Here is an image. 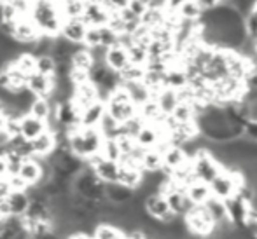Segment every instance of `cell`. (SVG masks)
<instances>
[{
	"label": "cell",
	"instance_id": "6da1fadb",
	"mask_svg": "<svg viewBox=\"0 0 257 239\" xmlns=\"http://www.w3.org/2000/svg\"><path fill=\"white\" fill-rule=\"evenodd\" d=\"M28 18L35 23L41 35L51 39L60 35L63 18H61L58 0H32V9Z\"/></svg>",
	"mask_w": 257,
	"mask_h": 239
},
{
	"label": "cell",
	"instance_id": "7a4b0ae2",
	"mask_svg": "<svg viewBox=\"0 0 257 239\" xmlns=\"http://www.w3.org/2000/svg\"><path fill=\"white\" fill-rule=\"evenodd\" d=\"M67 140L70 154L81 161L100 154L103 143V136L98 128H81V126L67 129Z\"/></svg>",
	"mask_w": 257,
	"mask_h": 239
},
{
	"label": "cell",
	"instance_id": "3957f363",
	"mask_svg": "<svg viewBox=\"0 0 257 239\" xmlns=\"http://www.w3.org/2000/svg\"><path fill=\"white\" fill-rule=\"evenodd\" d=\"M243 183L245 178L238 169H222L208 185L212 197L219 199V201H226V199L236 195Z\"/></svg>",
	"mask_w": 257,
	"mask_h": 239
},
{
	"label": "cell",
	"instance_id": "277c9868",
	"mask_svg": "<svg viewBox=\"0 0 257 239\" xmlns=\"http://www.w3.org/2000/svg\"><path fill=\"white\" fill-rule=\"evenodd\" d=\"M105 110L119 124H124L126 121H130L139 114V108L133 105V101L130 100L128 93L124 91L122 86H119L115 91L110 93V96L105 101Z\"/></svg>",
	"mask_w": 257,
	"mask_h": 239
},
{
	"label": "cell",
	"instance_id": "5b68a950",
	"mask_svg": "<svg viewBox=\"0 0 257 239\" xmlns=\"http://www.w3.org/2000/svg\"><path fill=\"white\" fill-rule=\"evenodd\" d=\"M186 227L191 234H196L201 237H208L215 229V220L210 215V211L206 209V206H191V209L184 216Z\"/></svg>",
	"mask_w": 257,
	"mask_h": 239
},
{
	"label": "cell",
	"instance_id": "8992f818",
	"mask_svg": "<svg viewBox=\"0 0 257 239\" xmlns=\"http://www.w3.org/2000/svg\"><path fill=\"white\" fill-rule=\"evenodd\" d=\"M191 169H193L194 180H200L203 183H210L220 171V164L212 157L208 150H200L193 159H191Z\"/></svg>",
	"mask_w": 257,
	"mask_h": 239
},
{
	"label": "cell",
	"instance_id": "52a82bcc",
	"mask_svg": "<svg viewBox=\"0 0 257 239\" xmlns=\"http://www.w3.org/2000/svg\"><path fill=\"white\" fill-rule=\"evenodd\" d=\"M224 208H226L227 222L234 227H245L247 225V216L250 211V202L243 199L241 195H233V197L224 201Z\"/></svg>",
	"mask_w": 257,
	"mask_h": 239
},
{
	"label": "cell",
	"instance_id": "ba28073f",
	"mask_svg": "<svg viewBox=\"0 0 257 239\" xmlns=\"http://www.w3.org/2000/svg\"><path fill=\"white\" fill-rule=\"evenodd\" d=\"M144 209H146V213L151 218L158 220V222H163V223L175 218V215L170 211L165 195L159 194V192H153V194H149L144 199Z\"/></svg>",
	"mask_w": 257,
	"mask_h": 239
},
{
	"label": "cell",
	"instance_id": "9c48e42d",
	"mask_svg": "<svg viewBox=\"0 0 257 239\" xmlns=\"http://www.w3.org/2000/svg\"><path fill=\"white\" fill-rule=\"evenodd\" d=\"M165 199L168 202L170 211L173 213L175 216H186V213L191 209V201L187 199L186 192H184V187H180L179 183L173 182V187L165 194Z\"/></svg>",
	"mask_w": 257,
	"mask_h": 239
},
{
	"label": "cell",
	"instance_id": "30bf717a",
	"mask_svg": "<svg viewBox=\"0 0 257 239\" xmlns=\"http://www.w3.org/2000/svg\"><path fill=\"white\" fill-rule=\"evenodd\" d=\"M13 39L20 46H32L41 39V32L35 27V23L30 18H21L16 21V28H14Z\"/></svg>",
	"mask_w": 257,
	"mask_h": 239
},
{
	"label": "cell",
	"instance_id": "8fae6325",
	"mask_svg": "<svg viewBox=\"0 0 257 239\" xmlns=\"http://www.w3.org/2000/svg\"><path fill=\"white\" fill-rule=\"evenodd\" d=\"M108 18H110V13H108L103 6L93 4V2H84V11H82L81 20L88 28L89 27H95V28L107 27Z\"/></svg>",
	"mask_w": 257,
	"mask_h": 239
},
{
	"label": "cell",
	"instance_id": "7c38bea8",
	"mask_svg": "<svg viewBox=\"0 0 257 239\" xmlns=\"http://www.w3.org/2000/svg\"><path fill=\"white\" fill-rule=\"evenodd\" d=\"M70 101L74 103V107L79 112H82L86 107L93 105L95 101H98V89L93 82H86V84L75 86L74 93H72Z\"/></svg>",
	"mask_w": 257,
	"mask_h": 239
},
{
	"label": "cell",
	"instance_id": "4fadbf2b",
	"mask_svg": "<svg viewBox=\"0 0 257 239\" xmlns=\"http://www.w3.org/2000/svg\"><path fill=\"white\" fill-rule=\"evenodd\" d=\"M161 155H163V171L166 175H172L175 169L182 168L184 164L189 162V157L182 150V147H177V145H168L161 152Z\"/></svg>",
	"mask_w": 257,
	"mask_h": 239
},
{
	"label": "cell",
	"instance_id": "5bb4252c",
	"mask_svg": "<svg viewBox=\"0 0 257 239\" xmlns=\"http://www.w3.org/2000/svg\"><path fill=\"white\" fill-rule=\"evenodd\" d=\"M86 27L82 23V20H65L63 25H61V30H60V37H63L65 41H68L70 44H75V46H82L84 42V37H86Z\"/></svg>",
	"mask_w": 257,
	"mask_h": 239
},
{
	"label": "cell",
	"instance_id": "9a60e30c",
	"mask_svg": "<svg viewBox=\"0 0 257 239\" xmlns=\"http://www.w3.org/2000/svg\"><path fill=\"white\" fill-rule=\"evenodd\" d=\"M103 63H105V67H107L108 70L119 74V72H122L130 65L128 51L122 48V46H119V44L112 46V48H108L107 51H105Z\"/></svg>",
	"mask_w": 257,
	"mask_h": 239
},
{
	"label": "cell",
	"instance_id": "2e32d148",
	"mask_svg": "<svg viewBox=\"0 0 257 239\" xmlns=\"http://www.w3.org/2000/svg\"><path fill=\"white\" fill-rule=\"evenodd\" d=\"M27 89L35 98H49L54 91V77L32 74L27 79Z\"/></svg>",
	"mask_w": 257,
	"mask_h": 239
},
{
	"label": "cell",
	"instance_id": "e0dca14e",
	"mask_svg": "<svg viewBox=\"0 0 257 239\" xmlns=\"http://www.w3.org/2000/svg\"><path fill=\"white\" fill-rule=\"evenodd\" d=\"M18 175L25 180L28 187H37L41 183L42 178V166H41V157H30L25 159L23 164L20 168Z\"/></svg>",
	"mask_w": 257,
	"mask_h": 239
},
{
	"label": "cell",
	"instance_id": "ac0fdd59",
	"mask_svg": "<svg viewBox=\"0 0 257 239\" xmlns=\"http://www.w3.org/2000/svg\"><path fill=\"white\" fill-rule=\"evenodd\" d=\"M105 112L107 110H105L103 101H100V100L95 101V103L86 107L84 110L81 112V115H79V124H81V128H98Z\"/></svg>",
	"mask_w": 257,
	"mask_h": 239
},
{
	"label": "cell",
	"instance_id": "d6986e66",
	"mask_svg": "<svg viewBox=\"0 0 257 239\" xmlns=\"http://www.w3.org/2000/svg\"><path fill=\"white\" fill-rule=\"evenodd\" d=\"M144 173L140 168L135 166H124L119 164V175H117V183L130 190H137L142 183Z\"/></svg>",
	"mask_w": 257,
	"mask_h": 239
},
{
	"label": "cell",
	"instance_id": "ffe728a7",
	"mask_svg": "<svg viewBox=\"0 0 257 239\" xmlns=\"http://www.w3.org/2000/svg\"><path fill=\"white\" fill-rule=\"evenodd\" d=\"M184 192H186L187 199H189L193 206H203V204H206V202L210 201V199H212L210 185H208V183L200 182V180H194V182H191L189 185L184 189Z\"/></svg>",
	"mask_w": 257,
	"mask_h": 239
},
{
	"label": "cell",
	"instance_id": "44dd1931",
	"mask_svg": "<svg viewBox=\"0 0 257 239\" xmlns=\"http://www.w3.org/2000/svg\"><path fill=\"white\" fill-rule=\"evenodd\" d=\"M30 145L32 150H34V157H48L56 148V136H54L53 131L46 129L42 135H39L35 140H32Z\"/></svg>",
	"mask_w": 257,
	"mask_h": 239
},
{
	"label": "cell",
	"instance_id": "7402d4cb",
	"mask_svg": "<svg viewBox=\"0 0 257 239\" xmlns=\"http://www.w3.org/2000/svg\"><path fill=\"white\" fill-rule=\"evenodd\" d=\"M48 129V126H46V122L39 121V119L32 117V115H23V117L20 119V133L21 136H23L27 142H32V140H35L39 135H42V133Z\"/></svg>",
	"mask_w": 257,
	"mask_h": 239
},
{
	"label": "cell",
	"instance_id": "603a6c76",
	"mask_svg": "<svg viewBox=\"0 0 257 239\" xmlns=\"http://www.w3.org/2000/svg\"><path fill=\"white\" fill-rule=\"evenodd\" d=\"M95 176L100 180L102 183H117V175H119V162L114 161H107V159H100L98 164L93 168Z\"/></svg>",
	"mask_w": 257,
	"mask_h": 239
},
{
	"label": "cell",
	"instance_id": "cb8c5ba5",
	"mask_svg": "<svg viewBox=\"0 0 257 239\" xmlns=\"http://www.w3.org/2000/svg\"><path fill=\"white\" fill-rule=\"evenodd\" d=\"M135 195V190H130L126 187L119 185V183H107L105 185V199H107L110 204H126L130 202Z\"/></svg>",
	"mask_w": 257,
	"mask_h": 239
},
{
	"label": "cell",
	"instance_id": "d4e9b609",
	"mask_svg": "<svg viewBox=\"0 0 257 239\" xmlns=\"http://www.w3.org/2000/svg\"><path fill=\"white\" fill-rule=\"evenodd\" d=\"M153 100L158 103L159 110H161L163 115H172V112L175 110V107L179 105V96H177V91H173V89L170 88H163L161 91L156 95Z\"/></svg>",
	"mask_w": 257,
	"mask_h": 239
},
{
	"label": "cell",
	"instance_id": "484cf974",
	"mask_svg": "<svg viewBox=\"0 0 257 239\" xmlns=\"http://www.w3.org/2000/svg\"><path fill=\"white\" fill-rule=\"evenodd\" d=\"M124 88V91L128 93L130 100L133 101L137 108L142 107L144 103H147L149 100H153V95H151L149 89L144 86V82H126V84H121Z\"/></svg>",
	"mask_w": 257,
	"mask_h": 239
},
{
	"label": "cell",
	"instance_id": "4316f807",
	"mask_svg": "<svg viewBox=\"0 0 257 239\" xmlns=\"http://www.w3.org/2000/svg\"><path fill=\"white\" fill-rule=\"evenodd\" d=\"M7 202H9L11 215L13 216H25L30 206V197L27 192H11L7 195Z\"/></svg>",
	"mask_w": 257,
	"mask_h": 239
},
{
	"label": "cell",
	"instance_id": "83f0119b",
	"mask_svg": "<svg viewBox=\"0 0 257 239\" xmlns=\"http://www.w3.org/2000/svg\"><path fill=\"white\" fill-rule=\"evenodd\" d=\"M140 169L142 173H156L163 169V155L159 150H146L140 159Z\"/></svg>",
	"mask_w": 257,
	"mask_h": 239
},
{
	"label": "cell",
	"instance_id": "f1b7e54d",
	"mask_svg": "<svg viewBox=\"0 0 257 239\" xmlns=\"http://www.w3.org/2000/svg\"><path fill=\"white\" fill-rule=\"evenodd\" d=\"M51 114H53V105L48 98H35V100L32 101L30 108H28V115L39 119V121H42V122H48Z\"/></svg>",
	"mask_w": 257,
	"mask_h": 239
},
{
	"label": "cell",
	"instance_id": "f546056e",
	"mask_svg": "<svg viewBox=\"0 0 257 239\" xmlns=\"http://www.w3.org/2000/svg\"><path fill=\"white\" fill-rule=\"evenodd\" d=\"M95 65V60H93L89 49H86L84 46H81L74 54L70 56V67L74 70H82V72H89L91 67Z\"/></svg>",
	"mask_w": 257,
	"mask_h": 239
},
{
	"label": "cell",
	"instance_id": "4dcf8cb0",
	"mask_svg": "<svg viewBox=\"0 0 257 239\" xmlns=\"http://www.w3.org/2000/svg\"><path fill=\"white\" fill-rule=\"evenodd\" d=\"M175 13L182 21H200L203 11L200 9L196 0H187V2H184L182 6L175 11Z\"/></svg>",
	"mask_w": 257,
	"mask_h": 239
},
{
	"label": "cell",
	"instance_id": "1f68e13d",
	"mask_svg": "<svg viewBox=\"0 0 257 239\" xmlns=\"http://www.w3.org/2000/svg\"><path fill=\"white\" fill-rule=\"evenodd\" d=\"M13 65L21 72L23 75H32L35 74V56L30 53H20L13 60Z\"/></svg>",
	"mask_w": 257,
	"mask_h": 239
},
{
	"label": "cell",
	"instance_id": "d6a6232c",
	"mask_svg": "<svg viewBox=\"0 0 257 239\" xmlns=\"http://www.w3.org/2000/svg\"><path fill=\"white\" fill-rule=\"evenodd\" d=\"M35 74L44 75V77H54V74H56V61L49 54L37 56L35 58Z\"/></svg>",
	"mask_w": 257,
	"mask_h": 239
},
{
	"label": "cell",
	"instance_id": "836d02e7",
	"mask_svg": "<svg viewBox=\"0 0 257 239\" xmlns=\"http://www.w3.org/2000/svg\"><path fill=\"white\" fill-rule=\"evenodd\" d=\"M61 18L65 20H79L82 16V11H84V2L82 0H70L67 4H61L60 6Z\"/></svg>",
	"mask_w": 257,
	"mask_h": 239
},
{
	"label": "cell",
	"instance_id": "e575fe53",
	"mask_svg": "<svg viewBox=\"0 0 257 239\" xmlns=\"http://www.w3.org/2000/svg\"><path fill=\"white\" fill-rule=\"evenodd\" d=\"M93 239H124V234L110 223H98L93 230Z\"/></svg>",
	"mask_w": 257,
	"mask_h": 239
},
{
	"label": "cell",
	"instance_id": "d590c367",
	"mask_svg": "<svg viewBox=\"0 0 257 239\" xmlns=\"http://www.w3.org/2000/svg\"><path fill=\"white\" fill-rule=\"evenodd\" d=\"M119 79H121V84L126 82H142L144 75H146V67H137V65L130 63L128 67L122 72H119Z\"/></svg>",
	"mask_w": 257,
	"mask_h": 239
},
{
	"label": "cell",
	"instance_id": "8d00e7d4",
	"mask_svg": "<svg viewBox=\"0 0 257 239\" xmlns=\"http://www.w3.org/2000/svg\"><path fill=\"white\" fill-rule=\"evenodd\" d=\"M128 60L132 65H137V67H146V63L149 61V54H147V48L140 44H135L133 42L128 49Z\"/></svg>",
	"mask_w": 257,
	"mask_h": 239
},
{
	"label": "cell",
	"instance_id": "74e56055",
	"mask_svg": "<svg viewBox=\"0 0 257 239\" xmlns=\"http://www.w3.org/2000/svg\"><path fill=\"white\" fill-rule=\"evenodd\" d=\"M100 155L107 161H114L119 162L121 159V150H119L117 140H103L102 148H100Z\"/></svg>",
	"mask_w": 257,
	"mask_h": 239
},
{
	"label": "cell",
	"instance_id": "f35d334b",
	"mask_svg": "<svg viewBox=\"0 0 257 239\" xmlns=\"http://www.w3.org/2000/svg\"><path fill=\"white\" fill-rule=\"evenodd\" d=\"M119 42V35L108 27H100V48L108 49Z\"/></svg>",
	"mask_w": 257,
	"mask_h": 239
},
{
	"label": "cell",
	"instance_id": "ab89813d",
	"mask_svg": "<svg viewBox=\"0 0 257 239\" xmlns=\"http://www.w3.org/2000/svg\"><path fill=\"white\" fill-rule=\"evenodd\" d=\"M86 49H95V48H100V28H95V27H89L86 30V37H84V42H82Z\"/></svg>",
	"mask_w": 257,
	"mask_h": 239
},
{
	"label": "cell",
	"instance_id": "60d3db41",
	"mask_svg": "<svg viewBox=\"0 0 257 239\" xmlns=\"http://www.w3.org/2000/svg\"><path fill=\"white\" fill-rule=\"evenodd\" d=\"M7 182H9L11 192H27L28 190V185L25 183V180L21 178L20 175L7 176Z\"/></svg>",
	"mask_w": 257,
	"mask_h": 239
},
{
	"label": "cell",
	"instance_id": "b9f144b4",
	"mask_svg": "<svg viewBox=\"0 0 257 239\" xmlns=\"http://www.w3.org/2000/svg\"><path fill=\"white\" fill-rule=\"evenodd\" d=\"M130 0H105L103 7L108 11V13H121L128 7Z\"/></svg>",
	"mask_w": 257,
	"mask_h": 239
},
{
	"label": "cell",
	"instance_id": "7bdbcfd3",
	"mask_svg": "<svg viewBox=\"0 0 257 239\" xmlns=\"http://www.w3.org/2000/svg\"><path fill=\"white\" fill-rule=\"evenodd\" d=\"M196 4L200 6L201 11H210V9H213V7L224 4V0H196Z\"/></svg>",
	"mask_w": 257,
	"mask_h": 239
},
{
	"label": "cell",
	"instance_id": "ee69618b",
	"mask_svg": "<svg viewBox=\"0 0 257 239\" xmlns=\"http://www.w3.org/2000/svg\"><path fill=\"white\" fill-rule=\"evenodd\" d=\"M9 194H11V187L7 178H0V199H7Z\"/></svg>",
	"mask_w": 257,
	"mask_h": 239
},
{
	"label": "cell",
	"instance_id": "f6af8a7d",
	"mask_svg": "<svg viewBox=\"0 0 257 239\" xmlns=\"http://www.w3.org/2000/svg\"><path fill=\"white\" fill-rule=\"evenodd\" d=\"M9 176V169H7V161L0 157V178H7Z\"/></svg>",
	"mask_w": 257,
	"mask_h": 239
},
{
	"label": "cell",
	"instance_id": "bcb514c9",
	"mask_svg": "<svg viewBox=\"0 0 257 239\" xmlns=\"http://www.w3.org/2000/svg\"><path fill=\"white\" fill-rule=\"evenodd\" d=\"M67 239H93V236H88V234H82V232H74Z\"/></svg>",
	"mask_w": 257,
	"mask_h": 239
},
{
	"label": "cell",
	"instance_id": "7dc6e473",
	"mask_svg": "<svg viewBox=\"0 0 257 239\" xmlns=\"http://www.w3.org/2000/svg\"><path fill=\"white\" fill-rule=\"evenodd\" d=\"M4 124H6V117L0 115V133H4Z\"/></svg>",
	"mask_w": 257,
	"mask_h": 239
},
{
	"label": "cell",
	"instance_id": "c3c4849f",
	"mask_svg": "<svg viewBox=\"0 0 257 239\" xmlns=\"http://www.w3.org/2000/svg\"><path fill=\"white\" fill-rule=\"evenodd\" d=\"M4 108H6V105H4V101H2V100H0V115H2Z\"/></svg>",
	"mask_w": 257,
	"mask_h": 239
},
{
	"label": "cell",
	"instance_id": "681fc988",
	"mask_svg": "<svg viewBox=\"0 0 257 239\" xmlns=\"http://www.w3.org/2000/svg\"><path fill=\"white\" fill-rule=\"evenodd\" d=\"M0 23H2V16H0Z\"/></svg>",
	"mask_w": 257,
	"mask_h": 239
}]
</instances>
